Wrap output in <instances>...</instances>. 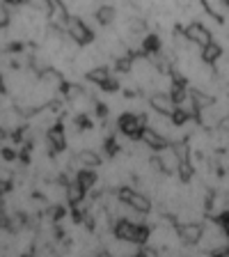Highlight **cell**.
Listing matches in <instances>:
<instances>
[{
    "label": "cell",
    "mask_w": 229,
    "mask_h": 257,
    "mask_svg": "<svg viewBox=\"0 0 229 257\" xmlns=\"http://www.w3.org/2000/svg\"><path fill=\"white\" fill-rule=\"evenodd\" d=\"M67 30H69L71 39H76L80 46H87V44H92V30L85 26V21H80V19H69V23H67Z\"/></svg>",
    "instance_id": "1"
},
{
    "label": "cell",
    "mask_w": 229,
    "mask_h": 257,
    "mask_svg": "<svg viewBox=\"0 0 229 257\" xmlns=\"http://www.w3.org/2000/svg\"><path fill=\"white\" fill-rule=\"evenodd\" d=\"M202 234H204V225L199 223V220H195V223H183V225H179V236H181V243L195 246V243H199Z\"/></svg>",
    "instance_id": "2"
},
{
    "label": "cell",
    "mask_w": 229,
    "mask_h": 257,
    "mask_svg": "<svg viewBox=\"0 0 229 257\" xmlns=\"http://www.w3.org/2000/svg\"><path fill=\"white\" fill-rule=\"evenodd\" d=\"M149 106H151V110H156V112L172 115L176 103H174V99H172V94H167V92H154V94L149 96Z\"/></svg>",
    "instance_id": "3"
},
{
    "label": "cell",
    "mask_w": 229,
    "mask_h": 257,
    "mask_svg": "<svg viewBox=\"0 0 229 257\" xmlns=\"http://www.w3.org/2000/svg\"><path fill=\"white\" fill-rule=\"evenodd\" d=\"M183 35H186V39H190L192 44H197V46H206L208 42H211V30H208L204 23H190V26L183 30Z\"/></svg>",
    "instance_id": "4"
},
{
    "label": "cell",
    "mask_w": 229,
    "mask_h": 257,
    "mask_svg": "<svg viewBox=\"0 0 229 257\" xmlns=\"http://www.w3.org/2000/svg\"><path fill=\"white\" fill-rule=\"evenodd\" d=\"M119 198H122L124 202H128V204H131V207H133V209H138V211H144V214H147V211H149V209H151L149 200L144 198L142 193H138V191H131V188H122V191H119Z\"/></svg>",
    "instance_id": "5"
},
{
    "label": "cell",
    "mask_w": 229,
    "mask_h": 257,
    "mask_svg": "<svg viewBox=\"0 0 229 257\" xmlns=\"http://www.w3.org/2000/svg\"><path fill=\"white\" fill-rule=\"evenodd\" d=\"M158 161H160V168H163V172H176L179 170V166H181V159L176 156L174 147H163V150H158Z\"/></svg>",
    "instance_id": "6"
},
{
    "label": "cell",
    "mask_w": 229,
    "mask_h": 257,
    "mask_svg": "<svg viewBox=\"0 0 229 257\" xmlns=\"http://www.w3.org/2000/svg\"><path fill=\"white\" fill-rule=\"evenodd\" d=\"M199 55H202V60L204 62H208V64H215L220 58H222V46L220 44H215L213 39L206 44V46H202V51H199Z\"/></svg>",
    "instance_id": "7"
},
{
    "label": "cell",
    "mask_w": 229,
    "mask_h": 257,
    "mask_svg": "<svg viewBox=\"0 0 229 257\" xmlns=\"http://www.w3.org/2000/svg\"><path fill=\"white\" fill-rule=\"evenodd\" d=\"M76 179H78V184L85 188V191L96 184V175H94V170H90V168H80V170L76 172Z\"/></svg>",
    "instance_id": "8"
},
{
    "label": "cell",
    "mask_w": 229,
    "mask_h": 257,
    "mask_svg": "<svg viewBox=\"0 0 229 257\" xmlns=\"http://www.w3.org/2000/svg\"><path fill=\"white\" fill-rule=\"evenodd\" d=\"M83 195H85V188L78 184V179H76L74 184H69V186H67V200H69V202L78 204L80 200H83Z\"/></svg>",
    "instance_id": "9"
},
{
    "label": "cell",
    "mask_w": 229,
    "mask_h": 257,
    "mask_svg": "<svg viewBox=\"0 0 229 257\" xmlns=\"http://www.w3.org/2000/svg\"><path fill=\"white\" fill-rule=\"evenodd\" d=\"M96 21L103 23V26H108V23L115 21V10H112L110 5H103L96 10Z\"/></svg>",
    "instance_id": "10"
},
{
    "label": "cell",
    "mask_w": 229,
    "mask_h": 257,
    "mask_svg": "<svg viewBox=\"0 0 229 257\" xmlns=\"http://www.w3.org/2000/svg\"><path fill=\"white\" fill-rule=\"evenodd\" d=\"M7 23H10V14H7V10L3 5H0V28H5Z\"/></svg>",
    "instance_id": "11"
}]
</instances>
